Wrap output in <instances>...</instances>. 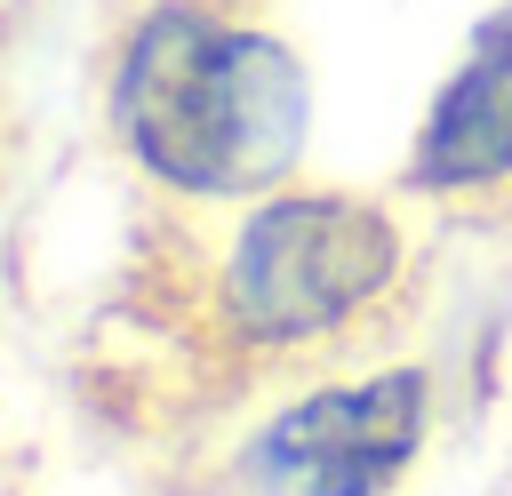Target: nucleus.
I'll list each match as a JSON object with an SVG mask.
<instances>
[{
    "instance_id": "obj_1",
    "label": "nucleus",
    "mask_w": 512,
    "mask_h": 496,
    "mask_svg": "<svg viewBox=\"0 0 512 496\" xmlns=\"http://www.w3.org/2000/svg\"><path fill=\"white\" fill-rule=\"evenodd\" d=\"M120 160L176 208H240L304 176L312 72L280 24L216 0H152L104 72Z\"/></svg>"
},
{
    "instance_id": "obj_2",
    "label": "nucleus",
    "mask_w": 512,
    "mask_h": 496,
    "mask_svg": "<svg viewBox=\"0 0 512 496\" xmlns=\"http://www.w3.org/2000/svg\"><path fill=\"white\" fill-rule=\"evenodd\" d=\"M424 280L408 192L280 184L240 200L200 264V320L216 352L256 376H320L376 360L384 328Z\"/></svg>"
},
{
    "instance_id": "obj_3",
    "label": "nucleus",
    "mask_w": 512,
    "mask_h": 496,
    "mask_svg": "<svg viewBox=\"0 0 512 496\" xmlns=\"http://www.w3.org/2000/svg\"><path fill=\"white\" fill-rule=\"evenodd\" d=\"M440 440L432 360H344L296 376L224 456L232 496H400Z\"/></svg>"
},
{
    "instance_id": "obj_4",
    "label": "nucleus",
    "mask_w": 512,
    "mask_h": 496,
    "mask_svg": "<svg viewBox=\"0 0 512 496\" xmlns=\"http://www.w3.org/2000/svg\"><path fill=\"white\" fill-rule=\"evenodd\" d=\"M400 192L424 208H456V216L512 208V0L488 8L464 32L456 64L440 72L408 136Z\"/></svg>"
}]
</instances>
